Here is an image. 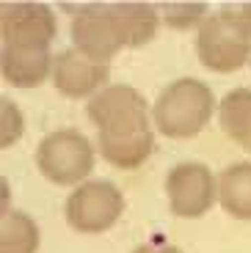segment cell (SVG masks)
<instances>
[{
    "label": "cell",
    "mask_w": 251,
    "mask_h": 253,
    "mask_svg": "<svg viewBox=\"0 0 251 253\" xmlns=\"http://www.w3.org/2000/svg\"><path fill=\"white\" fill-rule=\"evenodd\" d=\"M75 50L94 61L108 63L122 47H127V28L119 3H88L72 19Z\"/></svg>",
    "instance_id": "obj_4"
},
{
    "label": "cell",
    "mask_w": 251,
    "mask_h": 253,
    "mask_svg": "<svg viewBox=\"0 0 251 253\" xmlns=\"http://www.w3.org/2000/svg\"><path fill=\"white\" fill-rule=\"evenodd\" d=\"M56 33H58L56 14L44 3H3V8H0V36H3V44L50 47Z\"/></svg>",
    "instance_id": "obj_8"
},
{
    "label": "cell",
    "mask_w": 251,
    "mask_h": 253,
    "mask_svg": "<svg viewBox=\"0 0 251 253\" xmlns=\"http://www.w3.org/2000/svg\"><path fill=\"white\" fill-rule=\"evenodd\" d=\"M196 55L210 72H238L251 58V3L224 6L196 31Z\"/></svg>",
    "instance_id": "obj_1"
},
{
    "label": "cell",
    "mask_w": 251,
    "mask_h": 253,
    "mask_svg": "<svg viewBox=\"0 0 251 253\" xmlns=\"http://www.w3.org/2000/svg\"><path fill=\"white\" fill-rule=\"evenodd\" d=\"M160 11H163L169 28H180L182 31V28L196 25V22L204 17L207 6H204V3H163Z\"/></svg>",
    "instance_id": "obj_14"
},
{
    "label": "cell",
    "mask_w": 251,
    "mask_h": 253,
    "mask_svg": "<svg viewBox=\"0 0 251 253\" xmlns=\"http://www.w3.org/2000/svg\"><path fill=\"white\" fill-rule=\"evenodd\" d=\"M36 165L53 184H77L94 168V146L77 129H58L39 143Z\"/></svg>",
    "instance_id": "obj_5"
},
{
    "label": "cell",
    "mask_w": 251,
    "mask_h": 253,
    "mask_svg": "<svg viewBox=\"0 0 251 253\" xmlns=\"http://www.w3.org/2000/svg\"><path fill=\"white\" fill-rule=\"evenodd\" d=\"M53 61L56 58L50 55V47L42 44H3L0 52L3 77L14 88H36L50 75Z\"/></svg>",
    "instance_id": "obj_10"
},
{
    "label": "cell",
    "mask_w": 251,
    "mask_h": 253,
    "mask_svg": "<svg viewBox=\"0 0 251 253\" xmlns=\"http://www.w3.org/2000/svg\"><path fill=\"white\" fill-rule=\"evenodd\" d=\"M218 124L235 143L251 152V88H235L221 99Z\"/></svg>",
    "instance_id": "obj_12"
},
{
    "label": "cell",
    "mask_w": 251,
    "mask_h": 253,
    "mask_svg": "<svg viewBox=\"0 0 251 253\" xmlns=\"http://www.w3.org/2000/svg\"><path fill=\"white\" fill-rule=\"evenodd\" d=\"M221 207L238 220H251V163H235L224 168L215 184Z\"/></svg>",
    "instance_id": "obj_11"
},
{
    "label": "cell",
    "mask_w": 251,
    "mask_h": 253,
    "mask_svg": "<svg viewBox=\"0 0 251 253\" xmlns=\"http://www.w3.org/2000/svg\"><path fill=\"white\" fill-rule=\"evenodd\" d=\"M166 193L177 217H201L215 201V179L207 165L180 163L166 176Z\"/></svg>",
    "instance_id": "obj_7"
},
{
    "label": "cell",
    "mask_w": 251,
    "mask_h": 253,
    "mask_svg": "<svg viewBox=\"0 0 251 253\" xmlns=\"http://www.w3.org/2000/svg\"><path fill=\"white\" fill-rule=\"evenodd\" d=\"M125 212V198L111 182H86L72 190L66 220L80 234H102Z\"/></svg>",
    "instance_id": "obj_6"
},
{
    "label": "cell",
    "mask_w": 251,
    "mask_h": 253,
    "mask_svg": "<svg viewBox=\"0 0 251 253\" xmlns=\"http://www.w3.org/2000/svg\"><path fill=\"white\" fill-rule=\"evenodd\" d=\"M39 226L25 212H6L0 223V253H36Z\"/></svg>",
    "instance_id": "obj_13"
},
{
    "label": "cell",
    "mask_w": 251,
    "mask_h": 253,
    "mask_svg": "<svg viewBox=\"0 0 251 253\" xmlns=\"http://www.w3.org/2000/svg\"><path fill=\"white\" fill-rule=\"evenodd\" d=\"M213 108V91L201 80L182 77V80H174L171 85H166L163 94L157 96L152 119L166 138H193L207 126Z\"/></svg>",
    "instance_id": "obj_2"
},
{
    "label": "cell",
    "mask_w": 251,
    "mask_h": 253,
    "mask_svg": "<svg viewBox=\"0 0 251 253\" xmlns=\"http://www.w3.org/2000/svg\"><path fill=\"white\" fill-rule=\"evenodd\" d=\"M88 119L97 124L100 135L97 138L108 140H125V138H141L149 135V105L144 94H138L130 85H111L100 91L94 99L88 102Z\"/></svg>",
    "instance_id": "obj_3"
},
{
    "label": "cell",
    "mask_w": 251,
    "mask_h": 253,
    "mask_svg": "<svg viewBox=\"0 0 251 253\" xmlns=\"http://www.w3.org/2000/svg\"><path fill=\"white\" fill-rule=\"evenodd\" d=\"M132 253H182V251H180V248H174V245H166V242H149V245L135 248Z\"/></svg>",
    "instance_id": "obj_15"
},
{
    "label": "cell",
    "mask_w": 251,
    "mask_h": 253,
    "mask_svg": "<svg viewBox=\"0 0 251 253\" xmlns=\"http://www.w3.org/2000/svg\"><path fill=\"white\" fill-rule=\"evenodd\" d=\"M108 80V63L94 61L77 50H63L53 61V83L63 96L86 99Z\"/></svg>",
    "instance_id": "obj_9"
}]
</instances>
